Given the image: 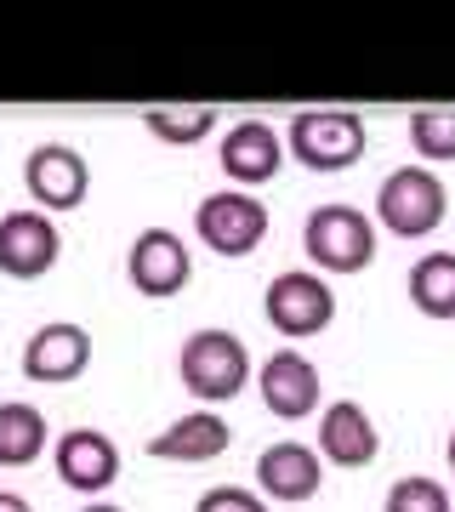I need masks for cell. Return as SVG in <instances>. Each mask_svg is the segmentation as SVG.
I'll return each mask as SVG.
<instances>
[{
    "mask_svg": "<svg viewBox=\"0 0 455 512\" xmlns=\"http://www.w3.org/2000/svg\"><path fill=\"white\" fill-rule=\"evenodd\" d=\"M256 387H262V404H268L279 421H308L313 410H319V387H325V376H319V365H313L308 353H273L268 365L256 370Z\"/></svg>",
    "mask_w": 455,
    "mask_h": 512,
    "instance_id": "13",
    "label": "cell"
},
{
    "mask_svg": "<svg viewBox=\"0 0 455 512\" xmlns=\"http://www.w3.org/2000/svg\"><path fill=\"white\" fill-rule=\"evenodd\" d=\"M194 512H268V501L245 484H217V490H205L194 501Z\"/></svg>",
    "mask_w": 455,
    "mask_h": 512,
    "instance_id": "22",
    "label": "cell"
},
{
    "mask_svg": "<svg viewBox=\"0 0 455 512\" xmlns=\"http://www.w3.org/2000/svg\"><path fill=\"white\" fill-rule=\"evenodd\" d=\"M63 256V234L46 211H6L0 217V274L6 279H46Z\"/></svg>",
    "mask_w": 455,
    "mask_h": 512,
    "instance_id": "9",
    "label": "cell"
},
{
    "mask_svg": "<svg viewBox=\"0 0 455 512\" xmlns=\"http://www.w3.org/2000/svg\"><path fill=\"white\" fill-rule=\"evenodd\" d=\"M91 365V330L57 319V325H40L29 342H23V376L40 387H63L74 376H86Z\"/></svg>",
    "mask_w": 455,
    "mask_h": 512,
    "instance_id": "12",
    "label": "cell"
},
{
    "mask_svg": "<svg viewBox=\"0 0 455 512\" xmlns=\"http://www.w3.org/2000/svg\"><path fill=\"white\" fill-rule=\"evenodd\" d=\"M234 444V427L217 416V410H188V416L165 421L160 433L148 439V456L154 461H217L222 450Z\"/></svg>",
    "mask_w": 455,
    "mask_h": 512,
    "instance_id": "16",
    "label": "cell"
},
{
    "mask_svg": "<svg viewBox=\"0 0 455 512\" xmlns=\"http://www.w3.org/2000/svg\"><path fill=\"white\" fill-rule=\"evenodd\" d=\"M23 188H29L35 211L63 217V211H74V205L86 200L91 165H86V154L69 148V143H40V148H29V160H23Z\"/></svg>",
    "mask_w": 455,
    "mask_h": 512,
    "instance_id": "7",
    "label": "cell"
},
{
    "mask_svg": "<svg viewBox=\"0 0 455 512\" xmlns=\"http://www.w3.org/2000/svg\"><path fill=\"white\" fill-rule=\"evenodd\" d=\"M0 512H35V507H29L18 490H0Z\"/></svg>",
    "mask_w": 455,
    "mask_h": 512,
    "instance_id": "23",
    "label": "cell"
},
{
    "mask_svg": "<svg viewBox=\"0 0 455 512\" xmlns=\"http://www.w3.org/2000/svg\"><path fill=\"white\" fill-rule=\"evenodd\" d=\"M410 143L427 165L455 160V109H416L410 114Z\"/></svg>",
    "mask_w": 455,
    "mask_h": 512,
    "instance_id": "20",
    "label": "cell"
},
{
    "mask_svg": "<svg viewBox=\"0 0 455 512\" xmlns=\"http://www.w3.org/2000/svg\"><path fill=\"white\" fill-rule=\"evenodd\" d=\"M52 467H57V478H63V490L103 495V490H114V478H120V444H114L109 433H97V427H69V433L52 444Z\"/></svg>",
    "mask_w": 455,
    "mask_h": 512,
    "instance_id": "10",
    "label": "cell"
},
{
    "mask_svg": "<svg viewBox=\"0 0 455 512\" xmlns=\"http://www.w3.org/2000/svg\"><path fill=\"white\" fill-rule=\"evenodd\" d=\"M325 484V467H319V450L296 439H279L256 456V495L262 501H313Z\"/></svg>",
    "mask_w": 455,
    "mask_h": 512,
    "instance_id": "15",
    "label": "cell"
},
{
    "mask_svg": "<svg viewBox=\"0 0 455 512\" xmlns=\"http://www.w3.org/2000/svg\"><path fill=\"white\" fill-rule=\"evenodd\" d=\"M364 148H370V131H364V114L353 109H302L285 126V154L319 177L359 165Z\"/></svg>",
    "mask_w": 455,
    "mask_h": 512,
    "instance_id": "1",
    "label": "cell"
},
{
    "mask_svg": "<svg viewBox=\"0 0 455 512\" xmlns=\"http://www.w3.org/2000/svg\"><path fill=\"white\" fill-rule=\"evenodd\" d=\"M382 512H450V490L427 473H410V478H393Z\"/></svg>",
    "mask_w": 455,
    "mask_h": 512,
    "instance_id": "21",
    "label": "cell"
},
{
    "mask_svg": "<svg viewBox=\"0 0 455 512\" xmlns=\"http://www.w3.org/2000/svg\"><path fill=\"white\" fill-rule=\"evenodd\" d=\"M46 456V416L35 404L6 399L0 404V467H35Z\"/></svg>",
    "mask_w": 455,
    "mask_h": 512,
    "instance_id": "18",
    "label": "cell"
},
{
    "mask_svg": "<svg viewBox=\"0 0 455 512\" xmlns=\"http://www.w3.org/2000/svg\"><path fill=\"white\" fill-rule=\"evenodd\" d=\"M86 512H126V507H109V501H91Z\"/></svg>",
    "mask_w": 455,
    "mask_h": 512,
    "instance_id": "24",
    "label": "cell"
},
{
    "mask_svg": "<svg viewBox=\"0 0 455 512\" xmlns=\"http://www.w3.org/2000/svg\"><path fill=\"white\" fill-rule=\"evenodd\" d=\"M262 313H268V325L279 330V336H291V342L319 336V330H330V319H336V285H330L325 274H313V268H285V274L268 285V296H262Z\"/></svg>",
    "mask_w": 455,
    "mask_h": 512,
    "instance_id": "5",
    "label": "cell"
},
{
    "mask_svg": "<svg viewBox=\"0 0 455 512\" xmlns=\"http://www.w3.org/2000/svg\"><path fill=\"white\" fill-rule=\"evenodd\" d=\"M302 251L313 274H364L376 262V222L359 205H319L302 222Z\"/></svg>",
    "mask_w": 455,
    "mask_h": 512,
    "instance_id": "2",
    "label": "cell"
},
{
    "mask_svg": "<svg viewBox=\"0 0 455 512\" xmlns=\"http://www.w3.org/2000/svg\"><path fill=\"white\" fill-rule=\"evenodd\" d=\"M194 234L217 256H251L268 239V205L256 200V194H239V188L205 194L200 211H194Z\"/></svg>",
    "mask_w": 455,
    "mask_h": 512,
    "instance_id": "6",
    "label": "cell"
},
{
    "mask_svg": "<svg viewBox=\"0 0 455 512\" xmlns=\"http://www.w3.org/2000/svg\"><path fill=\"white\" fill-rule=\"evenodd\" d=\"M382 450V427L359 399H330L319 410V456L330 467H370Z\"/></svg>",
    "mask_w": 455,
    "mask_h": 512,
    "instance_id": "14",
    "label": "cell"
},
{
    "mask_svg": "<svg viewBox=\"0 0 455 512\" xmlns=\"http://www.w3.org/2000/svg\"><path fill=\"white\" fill-rule=\"evenodd\" d=\"M177 376L200 404L239 399L245 382H251V353L234 330H194L177 353Z\"/></svg>",
    "mask_w": 455,
    "mask_h": 512,
    "instance_id": "4",
    "label": "cell"
},
{
    "mask_svg": "<svg viewBox=\"0 0 455 512\" xmlns=\"http://www.w3.org/2000/svg\"><path fill=\"white\" fill-rule=\"evenodd\" d=\"M143 131L160 137V143H171V148H188V143H200V137L217 131V109H205V103H194V109H148Z\"/></svg>",
    "mask_w": 455,
    "mask_h": 512,
    "instance_id": "19",
    "label": "cell"
},
{
    "mask_svg": "<svg viewBox=\"0 0 455 512\" xmlns=\"http://www.w3.org/2000/svg\"><path fill=\"white\" fill-rule=\"evenodd\" d=\"M444 456H450V467H455V433H450V450H444Z\"/></svg>",
    "mask_w": 455,
    "mask_h": 512,
    "instance_id": "25",
    "label": "cell"
},
{
    "mask_svg": "<svg viewBox=\"0 0 455 512\" xmlns=\"http://www.w3.org/2000/svg\"><path fill=\"white\" fill-rule=\"evenodd\" d=\"M217 160H222V177L228 183L262 188L279 177V165L291 160V154H285V131H273L268 120H234V126L222 131Z\"/></svg>",
    "mask_w": 455,
    "mask_h": 512,
    "instance_id": "11",
    "label": "cell"
},
{
    "mask_svg": "<svg viewBox=\"0 0 455 512\" xmlns=\"http://www.w3.org/2000/svg\"><path fill=\"white\" fill-rule=\"evenodd\" d=\"M126 279H131V291L148 296V302H171L194 279V256H188L182 234H171V228H143L126 251Z\"/></svg>",
    "mask_w": 455,
    "mask_h": 512,
    "instance_id": "8",
    "label": "cell"
},
{
    "mask_svg": "<svg viewBox=\"0 0 455 512\" xmlns=\"http://www.w3.org/2000/svg\"><path fill=\"white\" fill-rule=\"evenodd\" d=\"M410 302L427 319H455V251H427L410 262Z\"/></svg>",
    "mask_w": 455,
    "mask_h": 512,
    "instance_id": "17",
    "label": "cell"
},
{
    "mask_svg": "<svg viewBox=\"0 0 455 512\" xmlns=\"http://www.w3.org/2000/svg\"><path fill=\"white\" fill-rule=\"evenodd\" d=\"M444 217H450V194H444L433 165H399L376 188V222H382L387 234L427 239L444 228Z\"/></svg>",
    "mask_w": 455,
    "mask_h": 512,
    "instance_id": "3",
    "label": "cell"
}]
</instances>
